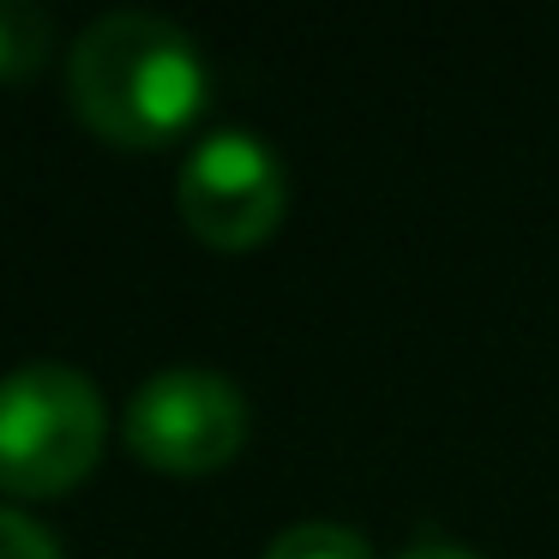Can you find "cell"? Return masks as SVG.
<instances>
[{"mask_svg":"<svg viewBox=\"0 0 559 559\" xmlns=\"http://www.w3.org/2000/svg\"><path fill=\"white\" fill-rule=\"evenodd\" d=\"M73 115L97 139L127 151H157L199 121L205 109V55L175 19L163 13H103L79 31L67 55Z\"/></svg>","mask_w":559,"mask_h":559,"instance_id":"obj_1","label":"cell"},{"mask_svg":"<svg viewBox=\"0 0 559 559\" xmlns=\"http://www.w3.org/2000/svg\"><path fill=\"white\" fill-rule=\"evenodd\" d=\"M109 409L97 385L67 361L0 373V493L49 499L79 487L103 457Z\"/></svg>","mask_w":559,"mask_h":559,"instance_id":"obj_2","label":"cell"},{"mask_svg":"<svg viewBox=\"0 0 559 559\" xmlns=\"http://www.w3.org/2000/svg\"><path fill=\"white\" fill-rule=\"evenodd\" d=\"M247 397L229 373L163 367L127 403V445L163 475H211L247 445Z\"/></svg>","mask_w":559,"mask_h":559,"instance_id":"obj_3","label":"cell"},{"mask_svg":"<svg viewBox=\"0 0 559 559\" xmlns=\"http://www.w3.org/2000/svg\"><path fill=\"white\" fill-rule=\"evenodd\" d=\"M283 199H289V181H283L277 151L247 127L205 133L187 151L181 187H175L181 223L223 253H247V247L265 241L283 223Z\"/></svg>","mask_w":559,"mask_h":559,"instance_id":"obj_4","label":"cell"},{"mask_svg":"<svg viewBox=\"0 0 559 559\" xmlns=\"http://www.w3.org/2000/svg\"><path fill=\"white\" fill-rule=\"evenodd\" d=\"M55 19L31 0H0V79H25L49 61Z\"/></svg>","mask_w":559,"mask_h":559,"instance_id":"obj_5","label":"cell"},{"mask_svg":"<svg viewBox=\"0 0 559 559\" xmlns=\"http://www.w3.org/2000/svg\"><path fill=\"white\" fill-rule=\"evenodd\" d=\"M265 559H373L367 535H355L349 523H289L277 542L265 547Z\"/></svg>","mask_w":559,"mask_h":559,"instance_id":"obj_6","label":"cell"},{"mask_svg":"<svg viewBox=\"0 0 559 559\" xmlns=\"http://www.w3.org/2000/svg\"><path fill=\"white\" fill-rule=\"evenodd\" d=\"M0 559H61V542L37 518L0 506Z\"/></svg>","mask_w":559,"mask_h":559,"instance_id":"obj_7","label":"cell"},{"mask_svg":"<svg viewBox=\"0 0 559 559\" xmlns=\"http://www.w3.org/2000/svg\"><path fill=\"white\" fill-rule=\"evenodd\" d=\"M397 559H481V554H469V547H457V542H421V547H409V554H397Z\"/></svg>","mask_w":559,"mask_h":559,"instance_id":"obj_8","label":"cell"}]
</instances>
